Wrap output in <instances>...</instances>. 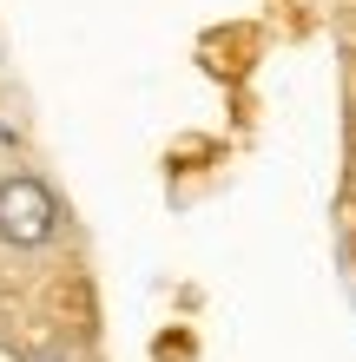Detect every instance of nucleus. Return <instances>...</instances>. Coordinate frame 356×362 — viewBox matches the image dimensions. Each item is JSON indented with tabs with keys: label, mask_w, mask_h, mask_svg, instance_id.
Here are the masks:
<instances>
[{
	"label": "nucleus",
	"mask_w": 356,
	"mask_h": 362,
	"mask_svg": "<svg viewBox=\"0 0 356 362\" xmlns=\"http://www.w3.org/2000/svg\"><path fill=\"white\" fill-rule=\"evenodd\" d=\"M67 238V204L40 172H7L0 178V250L40 257Z\"/></svg>",
	"instance_id": "nucleus-1"
},
{
	"label": "nucleus",
	"mask_w": 356,
	"mask_h": 362,
	"mask_svg": "<svg viewBox=\"0 0 356 362\" xmlns=\"http://www.w3.org/2000/svg\"><path fill=\"white\" fill-rule=\"evenodd\" d=\"M33 362H93V356L79 349V343H53V349H40Z\"/></svg>",
	"instance_id": "nucleus-2"
}]
</instances>
